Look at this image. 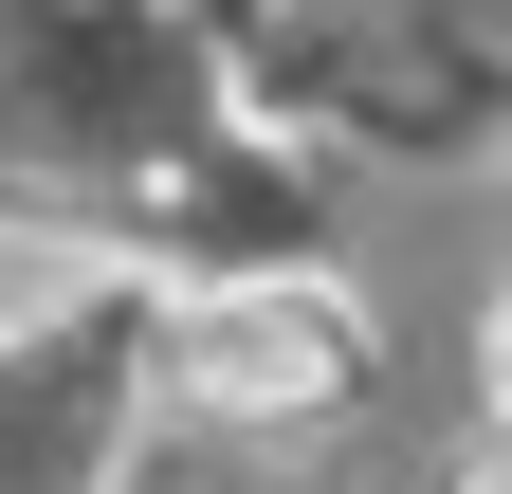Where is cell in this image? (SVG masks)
<instances>
[{"instance_id":"cell-2","label":"cell","mask_w":512,"mask_h":494,"mask_svg":"<svg viewBox=\"0 0 512 494\" xmlns=\"http://www.w3.org/2000/svg\"><path fill=\"white\" fill-rule=\"evenodd\" d=\"M476 366H494V421H512V293H494V330H476Z\"/></svg>"},{"instance_id":"cell-1","label":"cell","mask_w":512,"mask_h":494,"mask_svg":"<svg viewBox=\"0 0 512 494\" xmlns=\"http://www.w3.org/2000/svg\"><path fill=\"white\" fill-rule=\"evenodd\" d=\"M348 366H366V312L330 275H256V293L183 312V385L220 421H311V403H348Z\"/></svg>"}]
</instances>
